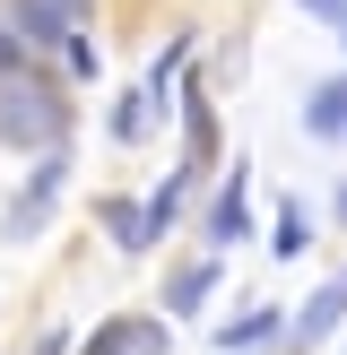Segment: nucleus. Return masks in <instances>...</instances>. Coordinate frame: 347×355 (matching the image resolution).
I'll list each match as a JSON object with an SVG mask.
<instances>
[{"label":"nucleus","mask_w":347,"mask_h":355,"mask_svg":"<svg viewBox=\"0 0 347 355\" xmlns=\"http://www.w3.org/2000/svg\"><path fill=\"white\" fill-rule=\"evenodd\" d=\"M9 78H17V35L0 26V87H9Z\"/></svg>","instance_id":"13"},{"label":"nucleus","mask_w":347,"mask_h":355,"mask_svg":"<svg viewBox=\"0 0 347 355\" xmlns=\"http://www.w3.org/2000/svg\"><path fill=\"white\" fill-rule=\"evenodd\" d=\"M304 9H312V17H347V0H304Z\"/></svg>","instance_id":"14"},{"label":"nucleus","mask_w":347,"mask_h":355,"mask_svg":"<svg viewBox=\"0 0 347 355\" xmlns=\"http://www.w3.org/2000/svg\"><path fill=\"white\" fill-rule=\"evenodd\" d=\"M0 26H9L17 44H69V35H78V17H69L61 0H9V17H0Z\"/></svg>","instance_id":"4"},{"label":"nucleus","mask_w":347,"mask_h":355,"mask_svg":"<svg viewBox=\"0 0 347 355\" xmlns=\"http://www.w3.org/2000/svg\"><path fill=\"white\" fill-rule=\"evenodd\" d=\"M339 321H347V269L330 277V286L312 295L304 312H295V329H287V338H295V347H321V338H330V329H339Z\"/></svg>","instance_id":"5"},{"label":"nucleus","mask_w":347,"mask_h":355,"mask_svg":"<svg viewBox=\"0 0 347 355\" xmlns=\"http://www.w3.org/2000/svg\"><path fill=\"white\" fill-rule=\"evenodd\" d=\"M61 182H69V156H61V148H44V156H35V173L17 182V200H9V217H0V234H9V243H35V225L52 217Z\"/></svg>","instance_id":"1"},{"label":"nucleus","mask_w":347,"mask_h":355,"mask_svg":"<svg viewBox=\"0 0 347 355\" xmlns=\"http://www.w3.org/2000/svg\"><path fill=\"white\" fill-rule=\"evenodd\" d=\"M61 9H69V17H78V26H87V0H61Z\"/></svg>","instance_id":"15"},{"label":"nucleus","mask_w":347,"mask_h":355,"mask_svg":"<svg viewBox=\"0 0 347 355\" xmlns=\"http://www.w3.org/2000/svg\"><path fill=\"white\" fill-rule=\"evenodd\" d=\"M339 225H347V191H339Z\"/></svg>","instance_id":"16"},{"label":"nucleus","mask_w":347,"mask_h":355,"mask_svg":"<svg viewBox=\"0 0 347 355\" xmlns=\"http://www.w3.org/2000/svg\"><path fill=\"white\" fill-rule=\"evenodd\" d=\"M104 234H113L121 243V252H148V208H139V200H104Z\"/></svg>","instance_id":"10"},{"label":"nucleus","mask_w":347,"mask_h":355,"mask_svg":"<svg viewBox=\"0 0 347 355\" xmlns=\"http://www.w3.org/2000/svg\"><path fill=\"white\" fill-rule=\"evenodd\" d=\"M0 139H17V148H61V96H44V87H26V78H9L0 87Z\"/></svg>","instance_id":"2"},{"label":"nucleus","mask_w":347,"mask_h":355,"mask_svg":"<svg viewBox=\"0 0 347 355\" xmlns=\"http://www.w3.org/2000/svg\"><path fill=\"white\" fill-rule=\"evenodd\" d=\"M208 295H217V260H191V269L165 286V304H174V321H183V312H200Z\"/></svg>","instance_id":"9"},{"label":"nucleus","mask_w":347,"mask_h":355,"mask_svg":"<svg viewBox=\"0 0 347 355\" xmlns=\"http://www.w3.org/2000/svg\"><path fill=\"white\" fill-rule=\"evenodd\" d=\"M304 130L312 139H347V78H321L304 96Z\"/></svg>","instance_id":"8"},{"label":"nucleus","mask_w":347,"mask_h":355,"mask_svg":"<svg viewBox=\"0 0 347 355\" xmlns=\"http://www.w3.org/2000/svg\"><path fill=\"white\" fill-rule=\"evenodd\" d=\"M287 312H243V321H226L217 329V355H252V347H269V338H287Z\"/></svg>","instance_id":"7"},{"label":"nucleus","mask_w":347,"mask_h":355,"mask_svg":"<svg viewBox=\"0 0 347 355\" xmlns=\"http://www.w3.org/2000/svg\"><path fill=\"white\" fill-rule=\"evenodd\" d=\"M78 355H165V321H104Z\"/></svg>","instance_id":"6"},{"label":"nucleus","mask_w":347,"mask_h":355,"mask_svg":"<svg viewBox=\"0 0 347 355\" xmlns=\"http://www.w3.org/2000/svg\"><path fill=\"white\" fill-rule=\"evenodd\" d=\"M243 234H252V182H243V173H226L217 200H208V252H235Z\"/></svg>","instance_id":"3"},{"label":"nucleus","mask_w":347,"mask_h":355,"mask_svg":"<svg viewBox=\"0 0 347 355\" xmlns=\"http://www.w3.org/2000/svg\"><path fill=\"white\" fill-rule=\"evenodd\" d=\"M304 243H312V234H304V208L287 200V208H278V234H269V252H278V260H295Z\"/></svg>","instance_id":"11"},{"label":"nucleus","mask_w":347,"mask_h":355,"mask_svg":"<svg viewBox=\"0 0 347 355\" xmlns=\"http://www.w3.org/2000/svg\"><path fill=\"white\" fill-rule=\"evenodd\" d=\"M339 35H347V17H339Z\"/></svg>","instance_id":"17"},{"label":"nucleus","mask_w":347,"mask_h":355,"mask_svg":"<svg viewBox=\"0 0 347 355\" xmlns=\"http://www.w3.org/2000/svg\"><path fill=\"white\" fill-rule=\"evenodd\" d=\"M61 61L78 69V78H96V44H87V35H69V44H61Z\"/></svg>","instance_id":"12"}]
</instances>
